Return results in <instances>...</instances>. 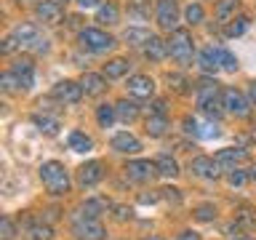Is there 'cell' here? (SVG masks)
I'll return each mask as SVG.
<instances>
[{"mask_svg": "<svg viewBox=\"0 0 256 240\" xmlns=\"http://www.w3.org/2000/svg\"><path fill=\"white\" fill-rule=\"evenodd\" d=\"M160 198H163V200H171L174 206H179V203H182L179 190H174V187H163V190H160Z\"/></svg>", "mask_w": 256, "mask_h": 240, "instance_id": "f35d334b", "label": "cell"}, {"mask_svg": "<svg viewBox=\"0 0 256 240\" xmlns=\"http://www.w3.org/2000/svg\"><path fill=\"white\" fill-rule=\"evenodd\" d=\"M115 118H118V110L110 107V104H102V107L96 110V120H99L102 128H110L112 123H115Z\"/></svg>", "mask_w": 256, "mask_h": 240, "instance_id": "f546056e", "label": "cell"}, {"mask_svg": "<svg viewBox=\"0 0 256 240\" xmlns=\"http://www.w3.org/2000/svg\"><path fill=\"white\" fill-rule=\"evenodd\" d=\"M144 240H163V238H158V235H150V238H144Z\"/></svg>", "mask_w": 256, "mask_h": 240, "instance_id": "816d5d0a", "label": "cell"}, {"mask_svg": "<svg viewBox=\"0 0 256 240\" xmlns=\"http://www.w3.org/2000/svg\"><path fill=\"white\" fill-rule=\"evenodd\" d=\"M80 211H83L86 219H99L102 214L110 211V203L104 198H91V200H86V203L80 206Z\"/></svg>", "mask_w": 256, "mask_h": 240, "instance_id": "ac0fdd59", "label": "cell"}, {"mask_svg": "<svg viewBox=\"0 0 256 240\" xmlns=\"http://www.w3.org/2000/svg\"><path fill=\"white\" fill-rule=\"evenodd\" d=\"M83 86L75 83V80H59L54 86V99H59L62 104H78L83 99Z\"/></svg>", "mask_w": 256, "mask_h": 240, "instance_id": "8992f818", "label": "cell"}, {"mask_svg": "<svg viewBox=\"0 0 256 240\" xmlns=\"http://www.w3.org/2000/svg\"><path fill=\"white\" fill-rule=\"evenodd\" d=\"M155 115H166V102H155Z\"/></svg>", "mask_w": 256, "mask_h": 240, "instance_id": "c3c4849f", "label": "cell"}, {"mask_svg": "<svg viewBox=\"0 0 256 240\" xmlns=\"http://www.w3.org/2000/svg\"><path fill=\"white\" fill-rule=\"evenodd\" d=\"M35 11H38V19L46 22V24H59L62 16H64L59 0H40Z\"/></svg>", "mask_w": 256, "mask_h": 240, "instance_id": "7c38bea8", "label": "cell"}, {"mask_svg": "<svg viewBox=\"0 0 256 240\" xmlns=\"http://www.w3.org/2000/svg\"><path fill=\"white\" fill-rule=\"evenodd\" d=\"M80 43H83V48H88V51H94V54H107L110 48H115V38L107 35L104 30L86 27V30H80Z\"/></svg>", "mask_w": 256, "mask_h": 240, "instance_id": "277c9868", "label": "cell"}, {"mask_svg": "<svg viewBox=\"0 0 256 240\" xmlns=\"http://www.w3.org/2000/svg\"><path fill=\"white\" fill-rule=\"evenodd\" d=\"M128 94L136 96V99H150L152 94H155V80L147 78V75H134L128 78Z\"/></svg>", "mask_w": 256, "mask_h": 240, "instance_id": "8fae6325", "label": "cell"}, {"mask_svg": "<svg viewBox=\"0 0 256 240\" xmlns=\"http://www.w3.org/2000/svg\"><path fill=\"white\" fill-rule=\"evenodd\" d=\"M0 86H3V91H8V94H14L16 88H22L19 78H16V72H6V75L0 78Z\"/></svg>", "mask_w": 256, "mask_h": 240, "instance_id": "d590c367", "label": "cell"}, {"mask_svg": "<svg viewBox=\"0 0 256 240\" xmlns=\"http://www.w3.org/2000/svg\"><path fill=\"white\" fill-rule=\"evenodd\" d=\"M150 30H144V27H128L123 32V40L128 46H147L150 43Z\"/></svg>", "mask_w": 256, "mask_h": 240, "instance_id": "ffe728a7", "label": "cell"}, {"mask_svg": "<svg viewBox=\"0 0 256 240\" xmlns=\"http://www.w3.org/2000/svg\"><path fill=\"white\" fill-rule=\"evenodd\" d=\"M219 168L222 166L216 163V160L206 158V155H198V158L190 160V171L195 174V176H200V179H219V176H222Z\"/></svg>", "mask_w": 256, "mask_h": 240, "instance_id": "9c48e42d", "label": "cell"}, {"mask_svg": "<svg viewBox=\"0 0 256 240\" xmlns=\"http://www.w3.org/2000/svg\"><path fill=\"white\" fill-rule=\"evenodd\" d=\"M198 107L211 118H219L222 115V107H224V99H222V88L219 83H211V80H203L198 88Z\"/></svg>", "mask_w": 256, "mask_h": 240, "instance_id": "3957f363", "label": "cell"}, {"mask_svg": "<svg viewBox=\"0 0 256 240\" xmlns=\"http://www.w3.org/2000/svg\"><path fill=\"white\" fill-rule=\"evenodd\" d=\"M203 8H200L198 3H190L187 6V11H184V19H187V24H200L203 22Z\"/></svg>", "mask_w": 256, "mask_h": 240, "instance_id": "e575fe53", "label": "cell"}, {"mask_svg": "<svg viewBox=\"0 0 256 240\" xmlns=\"http://www.w3.org/2000/svg\"><path fill=\"white\" fill-rule=\"evenodd\" d=\"M198 64H200V67H203L206 72H216V70H222V67H219V59H216V48H214V46H208V48H203V51H200Z\"/></svg>", "mask_w": 256, "mask_h": 240, "instance_id": "7402d4cb", "label": "cell"}, {"mask_svg": "<svg viewBox=\"0 0 256 240\" xmlns=\"http://www.w3.org/2000/svg\"><path fill=\"white\" fill-rule=\"evenodd\" d=\"M40 179H43V187L51 195H67L70 192V176L59 160H48V163L40 166Z\"/></svg>", "mask_w": 256, "mask_h": 240, "instance_id": "6da1fadb", "label": "cell"}, {"mask_svg": "<svg viewBox=\"0 0 256 240\" xmlns=\"http://www.w3.org/2000/svg\"><path fill=\"white\" fill-rule=\"evenodd\" d=\"M246 30H248V16H238V19H232V22L227 24V35H230V38L243 35Z\"/></svg>", "mask_w": 256, "mask_h": 240, "instance_id": "836d02e7", "label": "cell"}, {"mask_svg": "<svg viewBox=\"0 0 256 240\" xmlns=\"http://www.w3.org/2000/svg\"><path fill=\"white\" fill-rule=\"evenodd\" d=\"M168 54L171 59H176L182 67H190L192 56H195V43H192V35L187 30H174L171 40H168Z\"/></svg>", "mask_w": 256, "mask_h": 240, "instance_id": "7a4b0ae2", "label": "cell"}, {"mask_svg": "<svg viewBox=\"0 0 256 240\" xmlns=\"http://www.w3.org/2000/svg\"><path fill=\"white\" fill-rule=\"evenodd\" d=\"M70 147L75 150V152H88V150L94 147V142L88 139L83 131H72V134H70Z\"/></svg>", "mask_w": 256, "mask_h": 240, "instance_id": "83f0119b", "label": "cell"}, {"mask_svg": "<svg viewBox=\"0 0 256 240\" xmlns=\"http://www.w3.org/2000/svg\"><path fill=\"white\" fill-rule=\"evenodd\" d=\"M120 14H118V6L115 3H107V6H99V14H96V22L102 24H118Z\"/></svg>", "mask_w": 256, "mask_h": 240, "instance_id": "4316f807", "label": "cell"}, {"mask_svg": "<svg viewBox=\"0 0 256 240\" xmlns=\"http://www.w3.org/2000/svg\"><path fill=\"white\" fill-rule=\"evenodd\" d=\"M32 70H35V64H32L30 56H24V59H16V64H14V70H11V72L22 75V72H32Z\"/></svg>", "mask_w": 256, "mask_h": 240, "instance_id": "74e56055", "label": "cell"}, {"mask_svg": "<svg viewBox=\"0 0 256 240\" xmlns=\"http://www.w3.org/2000/svg\"><path fill=\"white\" fill-rule=\"evenodd\" d=\"M235 11H238V0H219V3H216V19L222 24H230Z\"/></svg>", "mask_w": 256, "mask_h": 240, "instance_id": "603a6c76", "label": "cell"}, {"mask_svg": "<svg viewBox=\"0 0 256 240\" xmlns=\"http://www.w3.org/2000/svg\"><path fill=\"white\" fill-rule=\"evenodd\" d=\"M227 182L232 184V187H243V184L248 182V176L243 171H238V168H232V174L227 176Z\"/></svg>", "mask_w": 256, "mask_h": 240, "instance_id": "ab89813d", "label": "cell"}, {"mask_svg": "<svg viewBox=\"0 0 256 240\" xmlns=\"http://www.w3.org/2000/svg\"><path fill=\"white\" fill-rule=\"evenodd\" d=\"M115 110H118V118H120V120H126V123H131V120L139 118V107H136L134 102H128V99L118 102V104H115Z\"/></svg>", "mask_w": 256, "mask_h": 240, "instance_id": "d4e9b609", "label": "cell"}, {"mask_svg": "<svg viewBox=\"0 0 256 240\" xmlns=\"http://www.w3.org/2000/svg\"><path fill=\"white\" fill-rule=\"evenodd\" d=\"M78 6L80 8H94V6H99V0H78Z\"/></svg>", "mask_w": 256, "mask_h": 240, "instance_id": "7dc6e473", "label": "cell"}, {"mask_svg": "<svg viewBox=\"0 0 256 240\" xmlns=\"http://www.w3.org/2000/svg\"><path fill=\"white\" fill-rule=\"evenodd\" d=\"M128 64L126 59H112V62H107L104 64V78H110V80H118V78H123L126 72H128Z\"/></svg>", "mask_w": 256, "mask_h": 240, "instance_id": "cb8c5ba5", "label": "cell"}, {"mask_svg": "<svg viewBox=\"0 0 256 240\" xmlns=\"http://www.w3.org/2000/svg\"><path fill=\"white\" fill-rule=\"evenodd\" d=\"M184 131H187V134H192V136H203V131L198 128V123H195L192 118H184Z\"/></svg>", "mask_w": 256, "mask_h": 240, "instance_id": "b9f144b4", "label": "cell"}, {"mask_svg": "<svg viewBox=\"0 0 256 240\" xmlns=\"http://www.w3.org/2000/svg\"><path fill=\"white\" fill-rule=\"evenodd\" d=\"M11 35L19 40L22 46H32L38 40V27H35V24H16Z\"/></svg>", "mask_w": 256, "mask_h": 240, "instance_id": "d6986e66", "label": "cell"}, {"mask_svg": "<svg viewBox=\"0 0 256 240\" xmlns=\"http://www.w3.org/2000/svg\"><path fill=\"white\" fill-rule=\"evenodd\" d=\"M238 240H248V238H238Z\"/></svg>", "mask_w": 256, "mask_h": 240, "instance_id": "db71d44e", "label": "cell"}, {"mask_svg": "<svg viewBox=\"0 0 256 240\" xmlns=\"http://www.w3.org/2000/svg\"><path fill=\"white\" fill-rule=\"evenodd\" d=\"M168 131V118L166 115H150L147 118V134L150 136H163Z\"/></svg>", "mask_w": 256, "mask_h": 240, "instance_id": "484cf974", "label": "cell"}, {"mask_svg": "<svg viewBox=\"0 0 256 240\" xmlns=\"http://www.w3.org/2000/svg\"><path fill=\"white\" fill-rule=\"evenodd\" d=\"M176 22H179L176 0H158V24H160V30H176Z\"/></svg>", "mask_w": 256, "mask_h": 240, "instance_id": "30bf717a", "label": "cell"}, {"mask_svg": "<svg viewBox=\"0 0 256 240\" xmlns=\"http://www.w3.org/2000/svg\"><path fill=\"white\" fill-rule=\"evenodd\" d=\"M216 59H219V67L222 70H227V72H235L238 70V59L227 51V48H216Z\"/></svg>", "mask_w": 256, "mask_h": 240, "instance_id": "1f68e13d", "label": "cell"}, {"mask_svg": "<svg viewBox=\"0 0 256 240\" xmlns=\"http://www.w3.org/2000/svg\"><path fill=\"white\" fill-rule=\"evenodd\" d=\"M251 179H254V182H256V166H254V168H251Z\"/></svg>", "mask_w": 256, "mask_h": 240, "instance_id": "f907efd6", "label": "cell"}, {"mask_svg": "<svg viewBox=\"0 0 256 240\" xmlns=\"http://www.w3.org/2000/svg\"><path fill=\"white\" fill-rule=\"evenodd\" d=\"M102 176H104V171H102L99 160H88V163H83L78 168V182L83 184V187H94V184H99Z\"/></svg>", "mask_w": 256, "mask_h": 240, "instance_id": "4fadbf2b", "label": "cell"}, {"mask_svg": "<svg viewBox=\"0 0 256 240\" xmlns=\"http://www.w3.org/2000/svg\"><path fill=\"white\" fill-rule=\"evenodd\" d=\"M155 163H158V174L166 176V179H174V176H179V163H176L171 155H160Z\"/></svg>", "mask_w": 256, "mask_h": 240, "instance_id": "44dd1931", "label": "cell"}, {"mask_svg": "<svg viewBox=\"0 0 256 240\" xmlns=\"http://www.w3.org/2000/svg\"><path fill=\"white\" fill-rule=\"evenodd\" d=\"M195 216L200 222H211L214 216H216V211H214V206H200L198 211H195Z\"/></svg>", "mask_w": 256, "mask_h": 240, "instance_id": "60d3db41", "label": "cell"}, {"mask_svg": "<svg viewBox=\"0 0 256 240\" xmlns=\"http://www.w3.org/2000/svg\"><path fill=\"white\" fill-rule=\"evenodd\" d=\"M254 139H256V123H254Z\"/></svg>", "mask_w": 256, "mask_h": 240, "instance_id": "f5cc1de1", "label": "cell"}, {"mask_svg": "<svg viewBox=\"0 0 256 240\" xmlns=\"http://www.w3.org/2000/svg\"><path fill=\"white\" fill-rule=\"evenodd\" d=\"M80 86H83L86 96H99V94H104V88H107V80H104V75H96V72H86V75L80 78Z\"/></svg>", "mask_w": 256, "mask_h": 240, "instance_id": "2e32d148", "label": "cell"}, {"mask_svg": "<svg viewBox=\"0 0 256 240\" xmlns=\"http://www.w3.org/2000/svg\"><path fill=\"white\" fill-rule=\"evenodd\" d=\"M168 83H171V86L176 88V91H182V94H184V86H187V80H184L182 75H176V72H174V75H168Z\"/></svg>", "mask_w": 256, "mask_h": 240, "instance_id": "7bdbcfd3", "label": "cell"}, {"mask_svg": "<svg viewBox=\"0 0 256 240\" xmlns=\"http://www.w3.org/2000/svg\"><path fill=\"white\" fill-rule=\"evenodd\" d=\"M248 94H251V102L256 104V83H251V88H248Z\"/></svg>", "mask_w": 256, "mask_h": 240, "instance_id": "681fc988", "label": "cell"}, {"mask_svg": "<svg viewBox=\"0 0 256 240\" xmlns=\"http://www.w3.org/2000/svg\"><path fill=\"white\" fill-rule=\"evenodd\" d=\"M72 232L78 235V240H104L107 238V230H104L96 219H86V216L80 222H75Z\"/></svg>", "mask_w": 256, "mask_h": 240, "instance_id": "ba28073f", "label": "cell"}, {"mask_svg": "<svg viewBox=\"0 0 256 240\" xmlns=\"http://www.w3.org/2000/svg\"><path fill=\"white\" fill-rule=\"evenodd\" d=\"M216 163H219L222 168H235V166H240V163H246L248 160V152L246 150H240V147H227V150H219L216 152Z\"/></svg>", "mask_w": 256, "mask_h": 240, "instance_id": "5bb4252c", "label": "cell"}, {"mask_svg": "<svg viewBox=\"0 0 256 240\" xmlns=\"http://www.w3.org/2000/svg\"><path fill=\"white\" fill-rule=\"evenodd\" d=\"M14 235H16V230H14L11 219L3 216V219H0V240H14Z\"/></svg>", "mask_w": 256, "mask_h": 240, "instance_id": "8d00e7d4", "label": "cell"}, {"mask_svg": "<svg viewBox=\"0 0 256 240\" xmlns=\"http://www.w3.org/2000/svg\"><path fill=\"white\" fill-rule=\"evenodd\" d=\"M144 56H147L150 62H163L166 56H168V43L152 35V38H150V43L144 46Z\"/></svg>", "mask_w": 256, "mask_h": 240, "instance_id": "e0dca14e", "label": "cell"}, {"mask_svg": "<svg viewBox=\"0 0 256 240\" xmlns=\"http://www.w3.org/2000/svg\"><path fill=\"white\" fill-rule=\"evenodd\" d=\"M235 222L240 224V227L251 230V227H256V214L251 211V208H240V211L235 214Z\"/></svg>", "mask_w": 256, "mask_h": 240, "instance_id": "d6a6232c", "label": "cell"}, {"mask_svg": "<svg viewBox=\"0 0 256 240\" xmlns=\"http://www.w3.org/2000/svg\"><path fill=\"white\" fill-rule=\"evenodd\" d=\"M27 238L30 240H51L54 230H51V224H32V227L27 230Z\"/></svg>", "mask_w": 256, "mask_h": 240, "instance_id": "4dcf8cb0", "label": "cell"}, {"mask_svg": "<svg viewBox=\"0 0 256 240\" xmlns=\"http://www.w3.org/2000/svg\"><path fill=\"white\" fill-rule=\"evenodd\" d=\"M112 150H115V152H123V155H136V152L142 150V142L136 139V136H131L128 131H123V134H115V136H112Z\"/></svg>", "mask_w": 256, "mask_h": 240, "instance_id": "9a60e30c", "label": "cell"}, {"mask_svg": "<svg viewBox=\"0 0 256 240\" xmlns=\"http://www.w3.org/2000/svg\"><path fill=\"white\" fill-rule=\"evenodd\" d=\"M126 174L131 182H152L158 176V163H150V160H131V163L126 166Z\"/></svg>", "mask_w": 256, "mask_h": 240, "instance_id": "52a82bcc", "label": "cell"}, {"mask_svg": "<svg viewBox=\"0 0 256 240\" xmlns=\"http://www.w3.org/2000/svg\"><path fill=\"white\" fill-rule=\"evenodd\" d=\"M115 219H118V222L131 219V208H126V206H115Z\"/></svg>", "mask_w": 256, "mask_h": 240, "instance_id": "f6af8a7d", "label": "cell"}, {"mask_svg": "<svg viewBox=\"0 0 256 240\" xmlns=\"http://www.w3.org/2000/svg\"><path fill=\"white\" fill-rule=\"evenodd\" d=\"M222 99H224V110L232 112L235 118H246L251 112V99L243 91H238V88H224Z\"/></svg>", "mask_w": 256, "mask_h": 240, "instance_id": "5b68a950", "label": "cell"}, {"mask_svg": "<svg viewBox=\"0 0 256 240\" xmlns=\"http://www.w3.org/2000/svg\"><path fill=\"white\" fill-rule=\"evenodd\" d=\"M19 46H22V43H19V40H16L14 35H11V38H6V40H3V54H14Z\"/></svg>", "mask_w": 256, "mask_h": 240, "instance_id": "ee69618b", "label": "cell"}, {"mask_svg": "<svg viewBox=\"0 0 256 240\" xmlns=\"http://www.w3.org/2000/svg\"><path fill=\"white\" fill-rule=\"evenodd\" d=\"M176 240H200V235H198V232H192V230H187V232H182Z\"/></svg>", "mask_w": 256, "mask_h": 240, "instance_id": "bcb514c9", "label": "cell"}, {"mask_svg": "<svg viewBox=\"0 0 256 240\" xmlns=\"http://www.w3.org/2000/svg\"><path fill=\"white\" fill-rule=\"evenodd\" d=\"M35 126H38L43 134H48V136H56V134H59V120H56V118L35 115Z\"/></svg>", "mask_w": 256, "mask_h": 240, "instance_id": "f1b7e54d", "label": "cell"}]
</instances>
